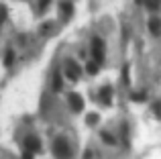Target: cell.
Returning a JSON list of instances; mask_svg holds the SVG:
<instances>
[{
	"instance_id": "obj_18",
	"label": "cell",
	"mask_w": 161,
	"mask_h": 159,
	"mask_svg": "<svg viewBox=\"0 0 161 159\" xmlns=\"http://www.w3.org/2000/svg\"><path fill=\"white\" fill-rule=\"evenodd\" d=\"M47 4H49V0H41V10H45V8H47Z\"/></svg>"
},
{
	"instance_id": "obj_8",
	"label": "cell",
	"mask_w": 161,
	"mask_h": 159,
	"mask_svg": "<svg viewBox=\"0 0 161 159\" xmlns=\"http://www.w3.org/2000/svg\"><path fill=\"white\" fill-rule=\"evenodd\" d=\"M98 61H90V63H88V74H90V76H96V74H98Z\"/></svg>"
},
{
	"instance_id": "obj_6",
	"label": "cell",
	"mask_w": 161,
	"mask_h": 159,
	"mask_svg": "<svg viewBox=\"0 0 161 159\" xmlns=\"http://www.w3.org/2000/svg\"><path fill=\"white\" fill-rule=\"evenodd\" d=\"M149 31L153 33L155 37L161 35V19H157V16H153V19L149 20Z\"/></svg>"
},
{
	"instance_id": "obj_15",
	"label": "cell",
	"mask_w": 161,
	"mask_h": 159,
	"mask_svg": "<svg viewBox=\"0 0 161 159\" xmlns=\"http://www.w3.org/2000/svg\"><path fill=\"white\" fill-rule=\"evenodd\" d=\"M23 159H33V151H29V149H25V153H23Z\"/></svg>"
},
{
	"instance_id": "obj_12",
	"label": "cell",
	"mask_w": 161,
	"mask_h": 159,
	"mask_svg": "<svg viewBox=\"0 0 161 159\" xmlns=\"http://www.w3.org/2000/svg\"><path fill=\"white\" fill-rule=\"evenodd\" d=\"M12 59H14V53L8 51L6 55H4V65H12Z\"/></svg>"
},
{
	"instance_id": "obj_17",
	"label": "cell",
	"mask_w": 161,
	"mask_h": 159,
	"mask_svg": "<svg viewBox=\"0 0 161 159\" xmlns=\"http://www.w3.org/2000/svg\"><path fill=\"white\" fill-rule=\"evenodd\" d=\"M155 114H157V116H161V102H157V104H155Z\"/></svg>"
},
{
	"instance_id": "obj_1",
	"label": "cell",
	"mask_w": 161,
	"mask_h": 159,
	"mask_svg": "<svg viewBox=\"0 0 161 159\" xmlns=\"http://www.w3.org/2000/svg\"><path fill=\"white\" fill-rule=\"evenodd\" d=\"M53 153H55V157H59V159H67L69 153H71L69 143H67L63 137H57V139L53 141Z\"/></svg>"
},
{
	"instance_id": "obj_10",
	"label": "cell",
	"mask_w": 161,
	"mask_h": 159,
	"mask_svg": "<svg viewBox=\"0 0 161 159\" xmlns=\"http://www.w3.org/2000/svg\"><path fill=\"white\" fill-rule=\"evenodd\" d=\"M100 137H102V141H104L106 145H116V139H114V137L110 135V133H102Z\"/></svg>"
},
{
	"instance_id": "obj_4",
	"label": "cell",
	"mask_w": 161,
	"mask_h": 159,
	"mask_svg": "<svg viewBox=\"0 0 161 159\" xmlns=\"http://www.w3.org/2000/svg\"><path fill=\"white\" fill-rule=\"evenodd\" d=\"M69 106H71V110H74V112H80V110L84 108V100H82V96L75 94V92H74V94H69Z\"/></svg>"
},
{
	"instance_id": "obj_16",
	"label": "cell",
	"mask_w": 161,
	"mask_h": 159,
	"mask_svg": "<svg viewBox=\"0 0 161 159\" xmlns=\"http://www.w3.org/2000/svg\"><path fill=\"white\" fill-rule=\"evenodd\" d=\"M122 76H125V84H129V65H125V72H122Z\"/></svg>"
},
{
	"instance_id": "obj_9",
	"label": "cell",
	"mask_w": 161,
	"mask_h": 159,
	"mask_svg": "<svg viewBox=\"0 0 161 159\" xmlns=\"http://www.w3.org/2000/svg\"><path fill=\"white\" fill-rule=\"evenodd\" d=\"M130 100H135V102H143V100H147V94H145V92H133V94H130Z\"/></svg>"
},
{
	"instance_id": "obj_5",
	"label": "cell",
	"mask_w": 161,
	"mask_h": 159,
	"mask_svg": "<svg viewBox=\"0 0 161 159\" xmlns=\"http://www.w3.org/2000/svg\"><path fill=\"white\" fill-rule=\"evenodd\" d=\"M100 100H102L104 106H110V104H112V88L110 86H104L102 90H100Z\"/></svg>"
},
{
	"instance_id": "obj_14",
	"label": "cell",
	"mask_w": 161,
	"mask_h": 159,
	"mask_svg": "<svg viewBox=\"0 0 161 159\" xmlns=\"http://www.w3.org/2000/svg\"><path fill=\"white\" fill-rule=\"evenodd\" d=\"M63 14H65V16H67V14H71V4H69V2L63 4Z\"/></svg>"
},
{
	"instance_id": "obj_20",
	"label": "cell",
	"mask_w": 161,
	"mask_h": 159,
	"mask_svg": "<svg viewBox=\"0 0 161 159\" xmlns=\"http://www.w3.org/2000/svg\"><path fill=\"white\" fill-rule=\"evenodd\" d=\"M137 2H139V4H141V2H145V0H137Z\"/></svg>"
},
{
	"instance_id": "obj_19",
	"label": "cell",
	"mask_w": 161,
	"mask_h": 159,
	"mask_svg": "<svg viewBox=\"0 0 161 159\" xmlns=\"http://www.w3.org/2000/svg\"><path fill=\"white\" fill-rule=\"evenodd\" d=\"M84 159H92V151H86V153H84Z\"/></svg>"
},
{
	"instance_id": "obj_2",
	"label": "cell",
	"mask_w": 161,
	"mask_h": 159,
	"mask_svg": "<svg viewBox=\"0 0 161 159\" xmlns=\"http://www.w3.org/2000/svg\"><path fill=\"white\" fill-rule=\"evenodd\" d=\"M92 55H94V61H98V63L104 61V41L100 37L92 39Z\"/></svg>"
},
{
	"instance_id": "obj_3",
	"label": "cell",
	"mask_w": 161,
	"mask_h": 159,
	"mask_svg": "<svg viewBox=\"0 0 161 159\" xmlns=\"http://www.w3.org/2000/svg\"><path fill=\"white\" fill-rule=\"evenodd\" d=\"M25 149H29V151L33 153H39L41 151V141L37 139V137H25Z\"/></svg>"
},
{
	"instance_id": "obj_13",
	"label": "cell",
	"mask_w": 161,
	"mask_h": 159,
	"mask_svg": "<svg viewBox=\"0 0 161 159\" xmlns=\"http://www.w3.org/2000/svg\"><path fill=\"white\" fill-rule=\"evenodd\" d=\"M88 124H96L98 123V114H96V112H92V114H88Z\"/></svg>"
},
{
	"instance_id": "obj_7",
	"label": "cell",
	"mask_w": 161,
	"mask_h": 159,
	"mask_svg": "<svg viewBox=\"0 0 161 159\" xmlns=\"http://www.w3.org/2000/svg\"><path fill=\"white\" fill-rule=\"evenodd\" d=\"M67 78L74 80V82L80 78V68H78L75 63H67Z\"/></svg>"
},
{
	"instance_id": "obj_11",
	"label": "cell",
	"mask_w": 161,
	"mask_h": 159,
	"mask_svg": "<svg viewBox=\"0 0 161 159\" xmlns=\"http://www.w3.org/2000/svg\"><path fill=\"white\" fill-rule=\"evenodd\" d=\"M53 90L55 92L61 90V76H59V74H55V78H53Z\"/></svg>"
}]
</instances>
